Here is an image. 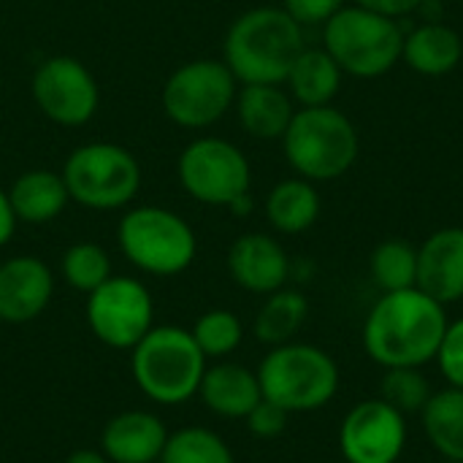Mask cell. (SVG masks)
Segmentation results:
<instances>
[{
	"mask_svg": "<svg viewBox=\"0 0 463 463\" xmlns=\"http://www.w3.org/2000/svg\"><path fill=\"white\" fill-rule=\"evenodd\" d=\"M445 304L407 288L383 293L364 323V350L383 369H426L448 331Z\"/></svg>",
	"mask_w": 463,
	"mask_h": 463,
	"instance_id": "cell-1",
	"label": "cell"
},
{
	"mask_svg": "<svg viewBox=\"0 0 463 463\" xmlns=\"http://www.w3.org/2000/svg\"><path fill=\"white\" fill-rule=\"evenodd\" d=\"M304 49V27L274 5L244 11L225 35V65L241 84H282Z\"/></svg>",
	"mask_w": 463,
	"mask_h": 463,
	"instance_id": "cell-2",
	"label": "cell"
},
{
	"mask_svg": "<svg viewBox=\"0 0 463 463\" xmlns=\"http://www.w3.org/2000/svg\"><path fill=\"white\" fill-rule=\"evenodd\" d=\"M255 374L263 399L274 402L290 415L317 412L328 407L342 385L336 358L323 347L307 342L271 347Z\"/></svg>",
	"mask_w": 463,
	"mask_h": 463,
	"instance_id": "cell-3",
	"label": "cell"
},
{
	"mask_svg": "<svg viewBox=\"0 0 463 463\" xmlns=\"http://www.w3.org/2000/svg\"><path fill=\"white\" fill-rule=\"evenodd\" d=\"M130 369L146 399L157 404H184L198 396L206 355L190 331L179 326H157L133 347Z\"/></svg>",
	"mask_w": 463,
	"mask_h": 463,
	"instance_id": "cell-4",
	"label": "cell"
},
{
	"mask_svg": "<svg viewBox=\"0 0 463 463\" xmlns=\"http://www.w3.org/2000/svg\"><path fill=\"white\" fill-rule=\"evenodd\" d=\"M285 157L296 174L309 182H331L358 160V130L347 114L334 106L298 109L282 136Z\"/></svg>",
	"mask_w": 463,
	"mask_h": 463,
	"instance_id": "cell-5",
	"label": "cell"
},
{
	"mask_svg": "<svg viewBox=\"0 0 463 463\" xmlns=\"http://www.w3.org/2000/svg\"><path fill=\"white\" fill-rule=\"evenodd\" d=\"M323 49L336 60L342 73L377 79L402 60L404 33L396 19L361 5H345L323 24Z\"/></svg>",
	"mask_w": 463,
	"mask_h": 463,
	"instance_id": "cell-6",
	"label": "cell"
},
{
	"mask_svg": "<svg viewBox=\"0 0 463 463\" xmlns=\"http://www.w3.org/2000/svg\"><path fill=\"white\" fill-rule=\"evenodd\" d=\"M122 255L152 277H176L187 271L198 252L195 231L184 217L163 206H136L117 228Z\"/></svg>",
	"mask_w": 463,
	"mask_h": 463,
	"instance_id": "cell-7",
	"label": "cell"
},
{
	"mask_svg": "<svg viewBox=\"0 0 463 463\" xmlns=\"http://www.w3.org/2000/svg\"><path fill=\"white\" fill-rule=\"evenodd\" d=\"M62 179L71 201L92 212H111L128 206L138 195L141 165L133 152L119 144L90 141L68 155Z\"/></svg>",
	"mask_w": 463,
	"mask_h": 463,
	"instance_id": "cell-8",
	"label": "cell"
},
{
	"mask_svg": "<svg viewBox=\"0 0 463 463\" xmlns=\"http://www.w3.org/2000/svg\"><path fill=\"white\" fill-rule=\"evenodd\" d=\"M239 81L222 60H190L163 84L165 117L190 130L214 125L236 103Z\"/></svg>",
	"mask_w": 463,
	"mask_h": 463,
	"instance_id": "cell-9",
	"label": "cell"
},
{
	"mask_svg": "<svg viewBox=\"0 0 463 463\" xmlns=\"http://www.w3.org/2000/svg\"><path fill=\"white\" fill-rule=\"evenodd\" d=\"M179 182L190 198L206 206H231L250 193L252 171L244 152L217 136L190 141L176 163Z\"/></svg>",
	"mask_w": 463,
	"mask_h": 463,
	"instance_id": "cell-10",
	"label": "cell"
},
{
	"mask_svg": "<svg viewBox=\"0 0 463 463\" xmlns=\"http://www.w3.org/2000/svg\"><path fill=\"white\" fill-rule=\"evenodd\" d=\"M152 320V296L133 277L111 274L87 296V323L92 334L114 350H133L155 328Z\"/></svg>",
	"mask_w": 463,
	"mask_h": 463,
	"instance_id": "cell-11",
	"label": "cell"
},
{
	"mask_svg": "<svg viewBox=\"0 0 463 463\" xmlns=\"http://www.w3.org/2000/svg\"><path fill=\"white\" fill-rule=\"evenodd\" d=\"M30 87L35 106L54 125H87L100 106V90L92 71L81 60L68 54L43 60L35 68Z\"/></svg>",
	"mask_w": 463,
	"mask_h": 463,
	"instance_id": "cell-12",
	"label": "cell"
},
{
	"mask_svg": "<svg viewBox=\"0 0 463 463\" xmlns=\"http://www.w3.org/2000/svg\"><path fill=\"white\" fill-rule=\"evenodd\" d=\"M407 415L383 399L358 402L339 426V450L347 463H399L407 450Z\"/></svg>",
	"mask_w": 463,
	"mask_h": 463,
	"instance_id": "cell-13",
	"label": "cell"
},
{
	"mask_svg": "<svg viewBox=\"0 0 463 463\" xmlns=\"http://www.w3.org/2000/svg\"><path fill=\"white\" fill-rule=\"evenodd\" d=\"M54 277L49 266L33 255H16L0 263V320L30 323L49 307Z\"/></svg>",
	"mask_w": 463,
	"mask_h": 463,
	"instance_id": "cell-14",
	"label": "cell"
},
{
	"mask_svg": "<svg viewBox=\"0 0 463 463\" xmlns=\"http://www.w3.org/2000/svg\"><path fill=\"white\" fill-rule=\"evenodd\" d=\"M228 271L247 293L269 296L285 288L290 277V258L269 233H244L228 250Z\"/></svg>",
	"mask_w": 463,
	"mask_h": 463,
	"instance_id": "cell-15",
	"label": "cell"
},
{
	"mask_svg": "<svg viewBox=\"0 0 463 463\" xmlns=\"http://www.w3.org/2000/svg\"><path fill=\"white\" fill-rule=\"evenodd\" d=\"M418 288L445 307L463 301V228H442L423 241Z\"/></svg>",
	"mask_w": 463,
	"mask_h": 463,
	"instance_id": "cell-16",
	"label": "cell"
},
{
	"mask_svg": "<svg viewBox=\"0 0 463 463\" xmlns=\"http://www.w3.org/2000/svg\"><path fill=\"white\" fill-rule=\"evenodd\" d=\"M168 442L163 420L144 410L111 418L100 434V450L111 463H155Z\"/></svg>",
	"mask_w": 463,
	"mask_h": 463,
	"instance_id": "cell-17",
	"label": "cell"
},
{
	"mask_svg": "<svg viewBox=\"0 0 463 463\" xmlns=\"http://www.w3.org/2000/svg\"><path fill=\"white\" fill-rule=\"evenodd\" d=\"M198 396L214 415L233 420H244L252 412V407L263 399L258 374L239 364L206 366Z\"/></svg>",
	"mask_w": 463,
	"mask_h": 463,
	"instance_id": "cell-18",
	"label": "cell"
},
{
	"mask_svg": "<svg viewBox=\"0 0 463 463\" xmlns=\"http://www.w3.org/2000/svg\"><path fill=\"white\" fill-rule=\"evenodd\" d=\"M8 201L19 222L43 225L62 214L71 195H68L62 174H54L49 168H33V171H24L11 184Z\"/></svg>",
	"mask_w": 463,
	"mask_h": 463,
	"instance_id": "cell-19",
	"label": "cell"
},
{
	"mask_svg": "<svg viewBox=\"0 0 463 463\" xmlns=\"http://www.w3.org/2000/svg\"><path fill=\"white\" fill-rule=\"evenodd\" d=\"M233 106L241 128L263 141L282 138L296 114L290 95L279 84H241Z\"/></svg>",
	"mask_w": 463,
	"mask_h": 463,
	"instance_id": "cell-20",
	"label": "cell"
},
{
	"mask_svg": "<svg viewBox=\"0 0 463 463\" xmlns=\"http://www.w3.org/2000/svg\"><path fill=\"white\" fill-rule=\"evenodd\" d=\"M407 65L423 76H445L456 71L463 57L461 35L439 22H426L404 35V54Z\"/></svg>",
	"mask_w": 463,
	"mask_h": 463,
	"instance_id": "cell-21",
	"label": "cell"
},
{
	"mask_svg": "<svg viewBox=\"0 0 463 463\" xmlns=\"http://www.w3.org/2000/svg\"><path fill=\"white\" fill-rule=\"evenodd\" d=\"M423 434L434 453L445 461H463V391L442 388L434 391L426 407L420 410Z\"/></svg>",
	"mask_w": 463,
	"mask_h": 463,
	"instance_id": "cell-22",
	"label": "cell"
},
{
	"mask_svg": "<svg viewBox=\"0 0 463 463\" xmlns=\"http://www.w3.org/2000/svg\"><path fill=\"white\" fill-rule=\"evenodd\" d=\"M290 95L307 109V106H331L342 87V68L326 49H309L304 46L296 57L290 73H288Z\"/></svg>",
	"mask_w": 463,
	"mask_h": 463,
	"instance_id": "cell-23",
	"label": "cell"
},
{
	"mask_svg": "<svg viewBox=\"0 0 463 463\" xmlns=\"http://www.w3.org/2000/svg\"><path fill=\"white\" fill-rule=\"evenodd\" d=\"M266 217L279 233H304L320 217V195L304 176L279 182L266 198Z\"/></svg>",
	"mask_w": 463,
	"mask_h": 463,
	"instance_id": "cell-24",
	"label": "cell"
},
{
	"mask_svg": "<svg viewBox=\"0 0 463 463\" xmlns=\"http://www.w3.org/2000/svg\"><path fill=\"white\" fill-rule=\"evenodd\" d=\"M309 315V301L301 290L279 288L277 293H269L258 317H255V336L258 342L269 347H279L288 342H296V334L304 328Z\"/></svg>",
	"mask_w": 463,
	"mask_h": 463,
	"instance_id": "cell-25",
	"label": "cell"
},
{
	"mask_svg": "<svg viewBox=\"0 0 463 463\" xmlns=\"http://www.w3.org/2000/svg\"><path fill=\"white\" fill-rule=\"evenodd\" d=\"M369 274L383 293L418 288V250L410 241L388 239L374 247L369 258Z\"/></svg>",
	"mask_w": 463,
	"mask_h": 463,
	"instance_id": "cell-26",
	"label": "cell"
},
{
	"mask_svg": "<svg viewBox=\"0 0 463 463\" xmlns=\"http://www.w3.org/2000/svg\"><path fill=\"white\" fill-rule=\"evenodd\" d=\"M160 463H236V458L220 434L195 426L168 434Z\"/></svg>",
	"mask_w": 463,
	"mask_h": 463,
	"instance_id": "cell-27",
	"label": "cell"
},
{
	"mask_svg": "<svg viewBox=\"0 0 463 463\" xmlns=\"http://www.w3.org/2000/svg\"><path fill=\"white\" fill-rule=\"evenodd\" d=\"M62 277L65 282L79 293L98 290L111 277V258L109 252L95 241H79L71 244L62 255Z\"/></svg>",
	"mask_w": 463,
	"mask_h": 463,
	"instance_id": "cell-28",
	"label": "cell"
},
{
	"mask_svg": "<svg viewBox=\"0 0 463 463\" xmlns=\"http://www.w3.org/2000/svg\"><path fill=\"white\" fill-rule=\"evenodd\" d=\"M190 334H193L195 345L201 347V353L206 358H225L244 339L241 320L231 309H209V312H203Z\"/></svg>",
	"mask_w": 463,
	"mask_h": 463,
	"instance_id": "cell-29",
	"label": "cell"
},
{
	"mask_svg": "<svg viewBox=\"0 0 463 463\" xmlns=\"http://www.w3.org/2000/svg\"><path fill=\"white\" fill-rule=\"evenodd\" d=\"M431 393L434 391L423 369H385L380 380V399L396 407L402 415H420Z\"/></svg>",
	"mask_w": 463,
	"mask_h": 463,
	"instance_id": "cell-30",
	"label": "cell"
},
{
	"mask_svg": "<svg viewBox=\"0 0 463 463\" xmlns=\"http://www.w3.org/2000/svg\"><path fill=\"white\" fill-rule=\"evenodd\" d=\"M434 364L450 388L463 391V317L456 323H448V331L442 336Z\"/></svg>",
	"mask_w": 463,
	"mask_h": 463,
	"instance_id": "cell-31",
	"label": "cell"
},
{
	"mask_svg": "<svg viewBox=\"0 0 463 463\" xmlns=\"http://www.w3.org/2000/svg\"><path fill=\"white\" fill-rule=\"evenodd\" d=\"M288 418H290V412H285V410L277 407L274 402L260 399L244 420H247V429H250L255 437H260V439H274V437H279V434L288 429Z\"/></svg>",
	"mask_w": 463,
	"mask_h": 463,
	"instance_id": "cell-32",
	"label": "cell"
},
{
	"mask_svg": "<svg viewBox=\"0 0 463 463\" xmlns=\"http://www.w3.org/2000/svg\"><path fill=\"white\" fill-rule=\"evenodd\" d=\"M282 8L301 24H326L339 8H345V0H282Z\"/></svg>",
	"mask_w": 463,
	"mask_h": 463,
	"instance_id": "cell-33",
	"label": "cell"
},
{
	"mask_svg": "<svg viewBox=\"0 0 463 463\" xmlns=\"http://www.w3.org/2000/svg\"><path fill=\"white\" fill-rule=\"evenodd\" d=\"M355 5L369 8V11L388 16V19H399V16H407L412 11L423 8L426 0H355Z\"/></svg>",
	"mask_w": 463,
	"mask_h": 463,
	"instance_id": "cell-34",
	"label": "cell"
},
{
	"mask_svg": "<svg viewBox=\"0 0 463 463\" xmlns=\"http://www.w3.org/2000/svg\"><path fill=\"white\" fill-rule=\"evenodd\" d=\"M16 214H14V209H11V201H8V193L0 187V247H5L8 241H11V236H14V231H16Z\"/></svg>",
	"mask_w": 463,
	"mask_h": 463,
	"instance_id": "cell-35",
	"label": "cell"
},
{
	"mask_svg": "<svg viewBox=\"0 0 463 463\" xmlns=\"http://www.w3.org/2000/svg\"><path fill=\"white\" fill-rule=\"evenodd\" d=\"M65 463H111L106 458V453L103 450H76V453H71L68 456V461Z\"/></svg>",
	"mask_w": 463,
	"mask_h": 463,
	"instance_id": "cell-36",
	"label": "cell"
},
{
	"mask_svg": "<svg viewBox=\"0 0 463 463\" xmlns=\"http://www.w3.org/2000/svg\"><path fill=\"white\" fill-rule=\"evenodd\" d=\"M445 463H463V461H445Z\"/></svg>",
	"mask_w": 463,
	"mask_h": 463,
	"instance_id": "cell-37",
	"label": "cell"
}]
</instances>
